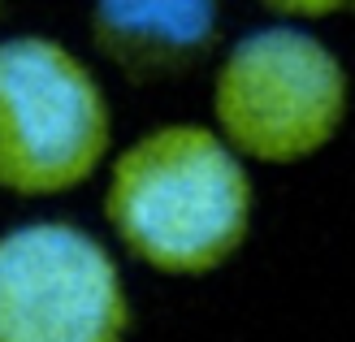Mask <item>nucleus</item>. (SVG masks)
<instances>
[{
  "label": "nucleus",
  "instance_id": "20e7f679",
  "mask_svg": "<svg viewBox=\"0 0 355 342\" xmlns=\"http://www.w3.org/2000/svg\"><path fill=\"white\" fill-rule=\"evenodd\" d=\"M126 295L96 239L35 221L0 239V342H121Z\"/></svg>",
  "mask_w": 355,
  "mask_h": 342
},
{
  "label": "nucleus",
  "instance_id": "423d86ee",
  "mask_svg": "<svg viewBox=\"0 0 355 342\" xmlns=\"http://www.w3.org/2000/svg\"><path fill=\"white\" fill-rule=\"evenodd\" d=\"M264 5L291 17H329V13L355 9V0H264Z\"/></svg>",
  "mask_w": 355,
  "mask_h": 342
},
{
  "label": "nucleus",
  "instance_id": "f03ea898",
  "mask_svg": "<svg viewBox=\"0 0 355 342\" xmlns=\"http://www.w3.org/2000/svg\"><path fill=\"white\" fill-rule=\"evenodd\" d=\"M109 152V104L96 74L44 35L0 40V187L57 195Z\"/></svg>",
  "mask_w": 355,
  "mask_h": 342
},
{
  "label": "nucleus",
  "instance_id": "39448f33",
  "mask_svg": "<svg viewBox=\"0 0 355 342\" xmlns=\"http://www.w3.org/2000/svg\"><path fill=\"white\" fill-rule=\"evenodd\" d=\"M92 31L130 78H169L217 40V0H96Z\"/></svg>",
  "mask_w": 355,
  "mask_h": 342
},
{
  "label": "nucleus",
  "instance_id": "7ed1b4c3",
  "mask_svg": "<svg viewBox=\"0 0 355 342\" xmlns=\"http://www.w3.org/2000/svg\"><path fill=\"white\" fill-rule=\"evenodd\" d=\"M212 109L239 152L256 160H299L338 130L347 78L321 40L269 26L234 44L217 74Z\"/></svg>",
  "mask_w": 355,
  "mask_h": 342
},
{
  "label": "nucleus",
  "instance_id": "f257e3e1",
  "mask_svg": "<svg viewBox=\"0 0 355 342\" xmlns=\"http://www.w3.org/2000/svg\"><path fill=\"white\" fill-rule=\"evenodd\" d=\"M252 182L204 126H165L121 152L109 221L135 256L165 273H208L247 234Z\"/></svg>",
  "mask_w": 355,
  "mask_h": 342
}]
</instances>
